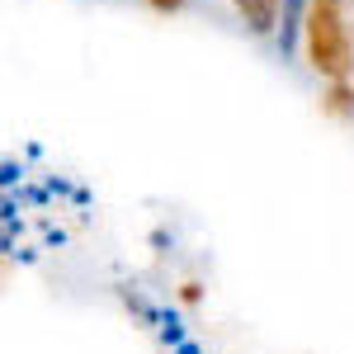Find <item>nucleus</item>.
<instances>
[{
  "label": "nucleus",
  "mask_w": 354,
  "mask_h": 354,
  "mask_svg": "<svg viewBox=\"0 0 354 354\" xmlns=\"http://www.w3.org/2000/svg\"><path fill=\"white\" fill-rule=\"evenodd\" d=\"M302 48L317 76L345 81L350 76V33H345V0H307L302 15Z\"/></svg>",
  "instance_id": "1"
},
{
  "label": "nucleus",
  "mask_w": 354,
  "mask_h": 354,
  "mask_svg": "<svg viewBox=\"0 0 354 354\" xmlns=\"http://www.w3.org/2000/svg\"><path fill=\"white\" fill-rule=\"evenodd\" d=\"M232 5H236V15H241L255 33H274L279 10H283V0H232Z\"/></svg>",
  "instance_id": "2"
},
{
  "label": "nucleus",
  "mask_w": 354,
  "mask_h": 354,
  "mask_svg": "<svg viewBox=\"0 0 354 354\" xmlns=\"http://www.w3.org/2000/svg\"><path fill=\"white\" fill-rule=\"evenodd\" d=\"M151 5H156V10H175L180 0H151Z\"/></svg>",
  "instance_id": "3"
}]
</instances>
